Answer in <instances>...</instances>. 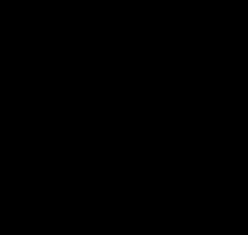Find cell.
Here are the masks:
<instances>
[]
</instances>
